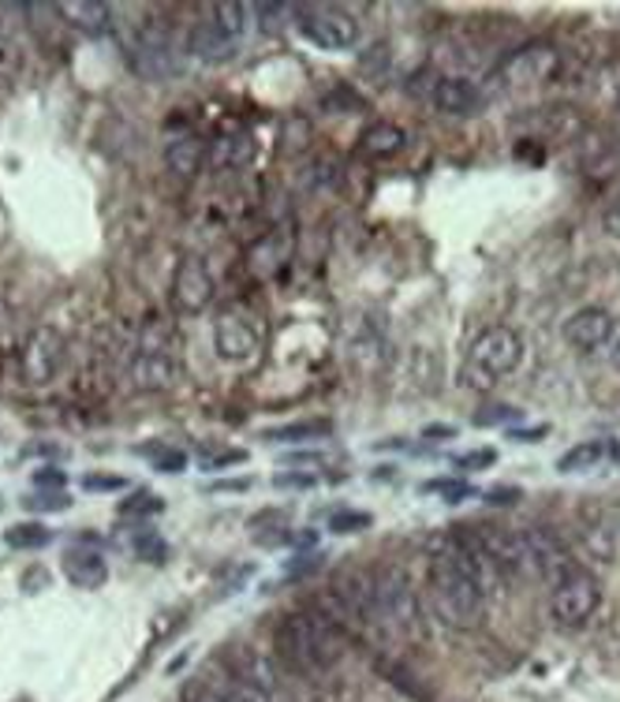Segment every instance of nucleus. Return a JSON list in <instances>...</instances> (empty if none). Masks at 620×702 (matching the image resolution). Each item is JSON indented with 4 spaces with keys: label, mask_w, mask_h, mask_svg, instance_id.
I'll return each instance as SVG.
<instances>
[{
    "label": "nucleus",
    "mask_w": 620,
    "mask_h": 702,
    "mask_svg": "<svg viewBox=\"0 0 620 702\" xmlns=\"http://www.w3.org/2000/svg\"><path fill=\"white\" fill-rule=\"evenodd\" d=\"M374 598H378V628H389L396 635L419 632V598L404 568H382L374 576Z\"/></svg>",
    "instance_id": "20e7f679"
},
{
    "label": "nucleus",
    "mask_w": 620,
    "mask_h": 702,
    "mask_svg": "<svg viewBox=\"0 0 620 702\" xmlns=\"http://www.w3.org/2000/svg\"><path fill=\"white\" fill-rule=\"evenodd\" d=\"M131 385L142 393H154V389H165L176 378V366H172V355L161 340H154V329L142 337L135 359H131Z\"/></svg>",
    "instance_id": "9d476101"
},
{
    "label": "nucleus",
    "mask_w": 620,
    "mask_h": 702,
    "mask_svg": "<svg viewBox=\"0 0 620 702\" xmlns=\"http://www.w3.org/2000/svg\"><path fill=\"white\" fill-rule=\"evenodd\" d=\"M598 602H602V590H598V579L587 572V568L572 564L568 572L553 583L550 609L553 620L561 628H583L587 620L594 617Z\"/></svg>",
    "instance_id": "39448f33"
},
{
    "label": "nucleus",
    "mask_w": 620,
    "mask_h": 702,
    "mask_svg": "<svg viewBox=\"0 0 620 702\" xmlns=\"http://www.w3.org/2000/svg\"><path fill=\"white\" fill-rule=\"evenodd\" d=\"M64 576H68L71 587L98 590L109 579V561H105V553L94 546H71L64 553Z\"/></svg>",
    "instance_id": "2eb2a0df"
},
{
    "label": "nucleus",
    "mask_w": 620,
    "mask_h": 702,
    "mask_svg": "<svg viewBox=\"0 0 620 702\" xmlns=\"http://www.w3.org/2000/svg\"><path fill=\"white\" fill-rule=\"evenodd\" d=\"M520 546H524L527 572L550 579V583H557V579L576 564L572 557H568V549L561 546V538H557L553 531H546V527H531V531H524Z\"/></svg>",
    "instance_id": "0eeeda50"
},
{
    "label": "nucleus",
    "mask_w": 620,
    "mask_h": 702,
    "mask_svg": "<svg viewBox=\"0 0 620 702\" xmlns=\"http://www.w3.org/2000/svg\"><path fill=\"white\" fill-rule=\"evenodd\" d=\"M57 12L83 34H105L109 30V4H98V0H71V4H57Z\"/></svg>",
    "instance_id": "412c9836"
},
{
    "label": "nucleus",
    "mask_w": 620,
    "mask_h": 702,
    "mask_svg": "<svg viewBox=\"0 0 620 702\" xmlns=\"http://www.w3.org/2000/svg\"><path fill=\"white\" fill-rule=\"evenodd\" d=\"M83 486H87L90 494H98V490H124V478H116V475H87Z\"/></svg>",
    "instance_id": "c9c22d12"
},
{
    "label": "nucleus",
    "mask_w": 620,
    "mask_h": 702,
    "mask_svg": "<svg viewBox=\"0 0 620 702\" xmlns=\"http://www.w3.org/2000/svg\"><path fill=\"white\" fill-rule=\"evenodd\" d=\"M4 542L12 549H42V546L53 542V531L42 523H16L4 531Z\"/></svg>",
    "instance_id": "393cba45"
},
{
    "label": "nucleus",
    "mask_w": 620,
    "mask_h": 702,
    "mask_svg": "<svg viewBox=\"0 0 620 702\" xmlns=\"http://www.w3.org/2000/svg\"><path fill=\"white\" fill-rule=\"evenodd\" d=\"M34 486H53V490H60V486H64V471H57V467H38Z\"/></svg>",
    "instance_id": "e433bc0d"
},
{
    "label": "nucleus",
    "mask_w": 620,
    "mask_h": 702,
    "mask_svg": "<svg viewBox=\"0 0 620 702\" xmlns=\"http://www.w3.org/2000/svg\"><path fill=\"white\" fill-rule=\"evenodd\" d=\"M404 142H408L404 128L374 124V128H367V135H363V150H367L370 157H393V154H400V150H404Z\"/></svg>",
    "instance_id": "4be33fe9"
},
{
    "label": "nucleus",
    "mask_w": 620,
    "mask_h": 702,
    "mask_svg": "<svg viewBox=\"0 0 620 702\" xmlns=\"http://www.w3.org/2000/svg\"><path fill=\"white\" fill-rule=\"evenodd\" d=\"M430 602L434 613L445 620L449 628H475L482 617V602H486V590L479 587V579L471 576V568L464 564L460 549L449 538L445 546L434 549L430 557Z\"/></svg>",
    "instance_id": "f257e3e1"
},
{
    "label": "nucleus",
    "mask_w": 620,
    "mask_h": 702,
    "mask_svg": "<svg viewBox=\"0 0 620 702\" xmlns=\"http://www.w3.org/2000/svg\"><path fill=\"white\" fill-rule=\"evenodd\" d=\"M240 460H243V452L232 449V452H221V456H213V460H206V467H210V471H217L221 464H240Z\"/></svg>",
    "instance_id": "a19ab883"
},
{
    "label": "nucleus",
    "mask_w": 620,
    "mask_h": 702,
    "mask_svg": "<svg viewBox=\"0 0 620 702\" xmlns=\"http://www.w3.org/2000/svg\"><path fill=\"white\" fill-rule=\"evenodd\" d=\"M210 299H213V277L206 262L199 254H184L176 266V277H172V303L184 314H199L210 307Z\"/></svg>",
    "instance_id": "1a4fd4ad"
},
{
    "label": "nucleus",
    "mask_w": 620,
    "mask_h": 702,
    "mask_svg": "<svg viewBox=\"0 0 620 702\" xmlns=\"http://www.w3.org/2000/svg\"><path fill=\"white\" fill-rule=\"evenodd\" d=\"M606 452H609V445H602V441H583V445L568 449V452L561 456V460H557V471H565V475L587 471V467H594Z\"/></svg>",
    "instance_id": "b1692460"
},
{
    "label": "nucleus",
    "mask_w": 620,
    "mask_h": 702,
    "mask_svg": "<svg viewBox=\"0 0 620 702\" xmlns=\"http://www.w3.org/2000/svg\"><path fill=\"white\" fill-rule=\"evenodd\" d=\"M161 497H154L150 490H135L128 497V501H120V512L124 516H154V512H161Z\"/></svg>",
    "instance_id": "cd10ccee"
},
{
    "label": "nucleus",
    "mask_w": 620,
    "mask_h": 702,
    "mask_svg": "<svg viewBox=\"0 0 620 702\" xmlns=\"http://www.w3.org/2000/svg\"><path fill=\"white\" fill-rule=\"evenodd\" d=\"M254 154H258V146H254L251 135H221L210 146V165L213 169H243V165H251Z\"/></svg>",
    "instance_id": "aec40b11"
},
{
    "label": "nucleus",
    "mask_w": 620,
    "mask_h": 702,
    "mask_svg": "<svg viewBox=\"0 0 620 702\" xmlns=\"http://www.w3.org/2000/svg\"><path fill=\"white\" fill-rule=\"evenodd\" d=\"M243 16H251L247 4H232V0H225V4H213V23L225 30L228 38H236V42H240L243 30H247V19Z\"/></svg>",
    "instance_id": "a878e982"
},
{
    "label": "nucleus",
    "mask_w": 620,
    "mask_h": 702,
    "mask_svg": "<svg viewBox=\"0 0 620 702\" xmlns=\"http://www.w3.org/2000/svg\"><path fill=\"white\" fill-rule=\"evenodd\" d=\"M131 68L139 71L146 83H172L180 75V57L172 49L169 30L142 27L135 45H131Z\"/></svg>",
    "instance_id": "423d86ee"
},
{
    "label": "nucleus",
    "mask_w": 620,
    "mask_h": 702,
    "mask_svg": "<svg viewBox=\"0 0 620 702\" xmlns=\"http://www.w3.org/2000/svg\"><path fill=\"white\" fill-rule=\"evenodd\" d=\"M277 486H314V475H277Z\"/></svg>",
    "instance_id": "ea45409f"
},
{
    "label": "nucleus",
    "mask_w": 620,
    "mask_h": 702,
    "mask_svg": "<svg viewBox=\"0 0 620 702\" xmlns=\"http://www.w3.org/2000/svg\"><path fill=\"white\" fill-rule=\"evenodd\" d=\"M363 527H370V516L367 512H333L329 516V531H337V535H355V531H363Z\"/></svg>",
    "instance_id": "c85d7f7f"
},
{
    "label": "nucleus",
    "mask_w": 620,
    "mask_h": 702,
    "mask_svg": "<svg viewBox=\"0 0 620 702\" xmlns=\"http://www.w3.org/2000/svg\"><path fill=\"white\" fill-rule=\"evenodd\" d=\"M60 363H64V337H60L57 329H34L23 348V378L30 385H49L57 378Z\"/></svg>",
    "instance_id": "9b49d317"
},
{
    "label": "nucleus",
    "mask_w": 620,
    "mask_h": 702,
    "mask_svg": "<svg viewBox=\"0 0 620 702\" xmlns=\"http://www.w3.org/2000/svg\"><path fill=\"white\" fill-rule=\"evenodd\" d=\"M490 464H497V452L494 449H479V452L456 456V467H460V471H482V467H490Z\"/></svg>",
    "instance_id": "72a5a7b5"
},
{
    "label": "nucleus",
    "mask_w": 620,
    "mask_h": 702,
    "mask_svg": "<svg viewBox=\"0 0 620 702\" xmlns=\"http://www.w3.org/2000/svg\"><path fill=\"white\" fill-rule=\"evenodd\" d=\"M277 654L296 673H325L344 654L341 628L325 613H288L277 628Z\"/></svg>",
    "instance_id": "f03ea898"
},
{
    "label": "nucleus",
    "mask_w": 620,
    "mask_h": 702,
    "mask_svg": "<svg viewBox=\"0 0 620 702\" xmlns=\"http://www.w3.org/2000/svg\"><path fill=\"white\" fill-rule=\"evenodd\" d=\"M430 98H434L437 113H445V116H471L482 109V90L475 87L471 79H460V75L437 79Z\"/></svg>",
    "instance_id": "4468645a"
},
{
    "label": "nucleus",
    "mask_w": 620,
    "mask_h": 702,
    "mask_svg": "<svg viewBox=\"0 0 620 702\" xmlns=\"http://www.w3.org/2000/svg\"><path fill=\"white\" fill-rule=\"evenodd\" d=\"M426 494H449L445 501H464V497H471L475 490L467 482H453V478H434V482H423Z\"/></svg>",
    "instance_id": "c756f323"
},
{
    "label": "nucleus",
    "mask_w": 620,
    "mask_h": 702,
    "mask_svg": "<svg viewBox=\"0 0 620 702\" xmlns=\"http://www.w3.org/2000/svg\"><path fill=\"white\" fill-rule=\"evenodd\" d=\"M135 546H139V553L142 557H146V561H154V564H161V561H165V542H161V538L157 535H139L135 538Z\"/></svg>",
    "instance_id": "f704fd0d"
},
{
    "label": "nucleus",
    "mask_w": 620,
    "mask_h": 702,
    "mask_svg": "<svg viewBox=\"0 0 620 702\" xmlns=\"http://www.w3.org/2000/svg\"><path fill=\"white\" fill-rule=\"evenodd\" d=\"M8 318H12V311H8V303H4V299H0V333H4V329H8Z\"/></svg>",
    "instance_id": "c03bdc74"
},
{
    "label": "nucleus",
    "mask_w": 620,
    "mask_h": 702,
    "mask_svg": "<svg viewBox=\"0 0 620 702\" xmlns=\"http://www.w3.org/2000/svg\"><path fill=\"white\" fill-rule=\"evenodd\" d=\"M516 497H524L520 490H494V494H486V501H494V505H512Z\"/></svg>",
    "instance_id": "79ce46f5"
},
{
    "label": "nucleus",
    "mask_w": 620,
    "mask_h": 702,
    "mask_svg": "<svg viewBox=\"0 0 620 702\" xmlns=\"http://www.w3.org/2000/svg\"><path fill=\"white\" fill-rule=\"evenodd\" d=\"M508 437H512V441H524V445H535L546 437V426H531V430H520V426H516V430H508Z\"/></svg>",
    "instance_id": "4c0bfd02"
},
{
    "label": "nucleus",
    "mask_w": 620,
    "mask_h": 702,
    "mask_svg": "<svg viewBox=\"0 0 620 702\" xmlns=\"http://www.w3.org/2000/svg\"><path fill=\"white\" fill-rule=\"evenodd\" d=\"M325 434H333L329 419H307V423L277 426V430H266L262 437H266V441H311V437H325Z\"/></svg>",
    "instance_id": "5701e85b"
},
{
    "label": "nucleus",
    "mask_w": 620,
    "mask_h": 702,
    "mask_svg": "<svg viewBox=\"0 0 620 702\" xmlns=\"http://www.w3.org/2000/svg\"><path fill=\"white\" fill-rule=\"evenodd\" d=\"M258 333L251 329L247 318L240 314H221L217 325H213V348H217L221 359L228 363H247L258 355Z\"/></svg>",
    "instance_id": "f8f14e48"
},
{
    "label": "nucleus",
    "mask_w": 620,
    "mask_h": 702,
    "mask_svg": "<svg viewBox=\"0 0 620 702\" xmlns=\"http://www.w3.org/2000/svg\"><path fill=\"white\" fill-rule=\"evenodd\" d=\"M524 363V337L508 325H494L471 344L464 363V385L475 393H490L497 381L508 378Z\"/></svg>",
    "instance_id": "7ed1b4c3"
},
{
    "label": "nucleus",
    "mask_w": 620,
    "mask_h": 702,
    "mask_svg": "<svg viewBox=\"0 0 620 702\" xmlns=\"http://www.w3.org/2000/svg\"><path fill=\"white\" fill-rule=\"evenodd\" d=\"M613 366L620 370V337H617V344H613Z\"/></svg>",
    "instance_id": "a18cd8bd"
},
{
    "label": "nucleus",
    "mask_w": 620,
    "mask_h": 702,
    "mask_svg": "<svg viewBox=\"0 0 620 702\" xmlns=\"http://www.w3.org/2000/svg\"><path fill=\"white\" fill-rule=\"evenodd\" d=\"M299 30L318 49H348L359 42V23L344 8H318L299 19Z\"/></svg>",
    "instance_id": "6e6552de"
},
{
    "label": "nucleus",
    "mask_w": 620,
    "mask_h": 702,
    "mask_svg": "<svg viewBox=\"0 0 620 702\" xmlns=\"http://www.w3.org/2000/svg\"><path fill=\"white\" fill-rule=\"evenodd\" d=\"M68 505H71V497H64V494H38V497H23V508H30V512H64Z\"/></svg>",
    "instance_id": "7c9ffc66"
},
{
    "label": "nucleus",
    "mask_w": 620,
    "mask_h": 702,
    "mask_svg": "<svg viewBox=\"0 0 620 702\" xmlns=\"http://www.w3.org/2000/svg\"><path fill=\"white\" fill-rule=\"evenodd\" d=\"M225 669H232V673L243 676V680H251L254 688H262L266 695H273V699L281 702V684H277V673H273V661L270 658L254 654L251 647H236L228 654V665Z\"/></svg>",
    "instance_id": "f3484780"
},
{
    "label": "nucleus",
    "mask_w": 620,
    "mask_h": 702,
    "mask_svg": "<svg viewBox=\"0 0 620 702\" xmlns=\"http://www.w3.org/2000/svg\"><path fill=\"white\" fill-rule=\"evenodd\" d=\"M292 8L288 4H251V16H258V27L266 30V34H281L284 23H288V16Z\"/></svg>",
    "instance_id": "bb28decb"
},
{
    "label": "nucleus",
    "mask_w": 620,
    "mask_h": 702,
    "mask_svg": "<svg viewBox=\"0 0 620 702\" xmlns=\"http://www.w3.org/2000/svg\"><path fill=\"white\" fill-rule=\"evenodd\" d=\"M202 684L213 688L217 695H225L228 702H277L273 695H266L262 688H254L251 680L236 676L232 669H213L210 676H202Z\"/></svg>",
    "instance_id": "a211bd4d"
},
{
    "label": "nucleus",
    "mask_w": 620,
    "mask_h": 702,
    "mask_svg": "<svg viewBox=\"0 0 620 702\" xmlns=\"http://www.w3.org/2000/svg\"><path fill=\"white\" fill-rule=\"evenodd\" d=\"M520 408H508V404H494V408H486L475 415V426H501V423H512Z\"/></svg>",
    "instance_id": "473e14b6"
},
{
    "label": "nucleus",
    "mask_w": 620,
    "mask_h": 702,
    "mask_svg": "<svg viewBox=\"0 0 620 702\" xmlns=\"http://www.w3.org/2000/svg\"><path fill=\"white\" fill-rule=\"evenodd\" d=\"M206 157H210V146L202 139H195V135H180V139H172L165 146V161H169V169L176 172V176H195Z\"/></svg>",
    "instance_id": "6ab92c4d"
},
{
    "label": "nucleus",
    "mask_w": 620,
    "mask_h": 702,
    "mask_svg": "<svg viewBox=\"0 0 620 702\" xmlns=\"http://www.w3.org/2000/svg\"><path fill=\"white\" fill-rule=\"evenodd\" d=\"M236 38H228L213 19H199L195 27L187 30V49L191 57L206 60V64H225V60L236 57Z\"/></svg>",
    "instance_id": "dca6fc26"
},
{
    "label": "nucleus",
    "mask_w": 620,
    "mask_h": 702,
    "mask_svg": "<svg viewBox=\"0 0 620 702\" xmlns=\"http://www.w3.org/2000/svg\"><path fill=\"white\" fill-rule=\"evenodd\" d=\"M609 456H613V460L620 464V445H609Z\"/></svg>",
    "instance_id": "49530a36"
},
{
    "label": "nucleus",
    "mask_w": 620,
    "mask_h": 702,
    "mask_svg": "<svg viewBox=\"0 0 620 702\" xmlns=\"http://www.w3.org/2000/svg\"><path fill=\"white\" fill-rule=\"evenodd\" d=\"M561 337L572 344L576 352H594L613 337V314L602 307H583L572 318H565Z\"/></svg>",
    "instance_id": "ddd939ff"
},
{
    "label": "nucleus",
    "mask_w": 620,
    "mask_h": 702,
    "mask_svg": "<svg viewBox=\"0 0 620 702\" xmlns=\"http://www.w3.org/2000/svg\"><path fill=\"white\" fill-rule=\"evenodd\" d=\"M318 564H322V557H318V553H311V557L303 553V561H292V564H288V572H292V576H303L307 568H318Z\"/></svg>",
    "instance_id": "58836bf2"
},
{
    "label": "nucleus",
    "mask_w": 620,
    "mask_h": 702,
    "mask_svg": "<svg viewBox=\"0 0 620 702\" xmlns=\"http://www.w3.org/2000/svg\"><path fill=\"white\" fill-rule=\"evenodd\" d=\"M150 452H154V467L165 475H180L187 467V456L180 449H165V445H161V449H150Z\"/></svg>",
    "instance_id": "2f4dec72"
},
{
    "label": "nucleus",
    "mask_w": 620,
    "mask_h": 702,
    "mask_svg": "<svg viewBox=\"0 0 620 702\" xmlns=\"http://www.w3.org/2000/svg\"><path fill=\"white\" fill-rule=\"evenodd\" d=\"M426 437H434V441H445V437H453V426H426Z\"/></svg>",
    "instance_id": "37998d69"
}]
</instances>
